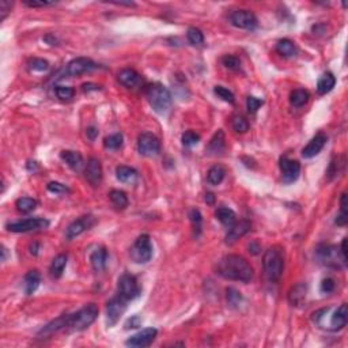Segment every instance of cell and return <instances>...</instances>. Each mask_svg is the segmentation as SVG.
<instances>
[{
    "label": "cell",
    "mask_w": 348,
    "mask_h": 348,
    "mask_svg": "<svg viewBox=\"0 0 348 348\" xmlns=\"http://www.w3.org/2000/svg\"><path fill=\"white\" fill-rule=\"evenodd\" d=\"M216 274L226 280L249 283L253 279V268L242 256L228 254L222 257L216 266Z\"/></svg>",
    "instance_id": "6da1fadb"
},
{
    "label": "cell",
    "mask_w": 348,
    "mask_h": 348,
    "mask_svg": "<svg viewBox=\"0 0 348 348\" xmlns=\"http://www.w3.org/2000/svg\"><path fill=\"white\" fill-rule=\"evenodd\" d=\"M262 266L266 279L272 283L280 280L284 270V252L280 246L268 248L262 257Z\"/></svg>",
    "instance_id": "7a4b0ae2"
},
{
    "label": "cell",
    "mask_w": 348,
    "mask_h": 348,
    "mask_svg": "<svg viewBox=\"0 0 348 348\" xmlns=\"http://www.w3.org/2000/svg\"><path fill=\"white\" fill-rule=\"evenodd\" d=\"M146 97L148 100V104L151 108L156 112L158 114H164L168 113L172 106V94L170 92L160 83H152L148 84L146 88Z\"/></svg>",
    "instance_id": "3957f363"
},
{
    "label": "cell",
    "mask_w": 348,
    "mask_h": 348,
    "mask_svg": "<svg viewBox=\"0 0 348 348\" xmlns=\"http://www.w3.org/2000/svg\"><path fill=\"white\" fill-rule=\"evenodd\" d=\"M98 306L96 304H84L82 309L78 310L76 313L70 314V321H68V328L74 330H83L88 328L90 325L97 320L98 317Z\"/></svg>",
    "instance_id": "277c9868"
},
{
    "label": "cell",
    "mask_w": 348,
    "mask_h": 348,
    "mask_svg": "<svg viewBox=\"0 0 348 348\" xmlns=\"http://www.w3.org/2000/svg\"><path fill=\"white\" fill-rule=\"evenodd\" d=\"M316 258L322 266L336 268V270L347 264V261L344 260L342 253H340V249L334 245H320V246H317Z\"/></svg>",
    "instance_id": "5b68a950"
},
{
    "label": "cell",
    "mask_w": 348,
    "mask_h": 348,
    "mask_svg": "<svg viewBox=\"0 0 348 348\" xmlns=\"http://www.w3.org/2000/svg\"><path fill=\"white\" fill-rule=\"evenodd\" d=\"M152 254H154V250H152V245H151L150 236L142 234L140 237H138L134 246L130 249L132 260L138 264H146L152 258Z\"/></svg>",
    "instance_id": "8992f818"
},
{
    "label": "cell",
    "mask_w": 348,
    "mask_h": 348,
    "mask_svg": "<svg viewBox=\"0 0 348 348\" xmlns=\"http://www.w3.org/2000/svg\"><path fill=\"white\" fill-rule=\"evenodd\" d=\"M138 151H139V154L143 155V156H147V158H152V156L160 155V139L151 132H143L138 138Z\"/></svg>",
    "instance_id": "52a82bcc"
},
{
    "label": "cell",
    "mask_w": 348,
    "mask_h": 348,
    "mask_svg": "<svg viewBox=\"0 0 348 348\" xmlns=\"http://www.w3.org/2000/svg\"><path fill=\"white\" fill-rule=\"evenodd\" d=\"M48 226V219H44V218H29V219H24V220H18V222L7 223L6 228L11 232H36V230H41V228H46Z\"/></svg>",
    "instance_id": "ba28073f"
},
{
    "label": "cell",
    "mask_w": 348,
    "mask_h": 348,
    "mask_svg": "<svg viewBox=\"0 0 348 348\" xmlns=\"http://www.w3.org/2000/svg\"><path fill=\"white\" fill-rule=\"evenodd\" d=\"M118 295L124 300H132L140 295V287L136 278L130 274H124L118 279Z\"/></svg>",
    "instance_id": "9c48e42d"
},
{
    "label": "cell",
    "mask_w": 348,
    "mask_h": 348,
    "mask_svg": "<svg viewBox=\"0 0 348 348\" xmlns=\"http://www.w3.org/2000/svg\"><path fill=\"white\" fill-rule=\"evenodd\" d=\"M126 302L128 300H124L122 296L117 294L116 296H113L106 306V324L108 326H113L118 322V320L121 318V316L124 314V312L126 310Z\"/></svg>",
    "instance_id": "30bf717a"
},
{
    "label": "cell",
    "mask_w": 348,
    "mask_h": 348,
    "mask_svg": "<svg viewBox=\"0 0 348 348\" xmlns=\"http://www.w3.org/2000/svg\"><path fill=\"white\" fill-rule=\"evenodd\" d=\"M230 22L238 29L253 30L257 26L256 15L249 10H237L230 15Z\"/></svg>",
    "instance_id": "8fae6325"
},
{
    "label": "cell",
    "mask_w": 348,
    "mask_h": 348,
    "mask_svg": "<svg viewBox=\"0 0 348 348\" xmlns=\"http://www.w3.org/2000/svg\"><path fill=\"white\" fill-rule=\"evenodd\" d=\"M279 166H280L282 180L284 184H291L298 180L300 173V164L298 160H290L288 156H282Z\"/></svg>",
    "instance_id": "7c38bea8"
},
{
    "label": "cell",
    "mask_w": 348,
    "mask_h": 348,
    "mask_svg": "<svg viewBox=\"0 0 348 348\" xmlns=\"http://www.w3.org/2000/svg\"><path fill=\"white\" fill-rule=\"evenodd\" d=\"M156 334H158V330L155 328L142 329L138 334L130 336V338L126 340V346L132 348L148 347L150 344H152V342H154L155 338H156Z\"/></svg>",
    "instance_id": "4fadbf2b"
},
{
    "label": "cell",
    "mask_w": 348,
    "mask_h": 348,
    "mask_svg": "<svg viewBox=\"0 0 348 348\" xmlns=\"http://www.w3.org/2000/svg\"><path fill=\"white\" fill-rule=\"evenodd\" d=\"M97 68V64L94 63L92 60L87 58H74L72 62H70L66 68V75L67 76H79L83 74L90 72L92 70Z\"/></svg>",
    "instance_id": "5bb4252c"
},
{
    "label": "cell",
    "mask_w": 348,
    "mask_h": 348,
    "mask_svg": "<svg viewBox=\"0 0 348 348\" xmlns=\"http://www.w3.org/2000/svg\"><path fill=\"white\" fill-rule=\"evenodd\" d=\"M94 223H96V219L92 216H90V215L79 218V219L74 220V222L68 226L67 232H66V237H67V240H72V238L80 236L83 232L88 230Z\"/></svg>",
    "instance_id": "9a60e30c"
},
{
    "label": "cell",
    "mask_w": 348,
    "mask_h": 348,
    "mask_svg": "<svg viewBox=\"0 0 348 348\" xmlns=\"http://www.w3.org/2000/svg\"><path fill=\"white\" fill-rule=\"evenodd\" d=\"M328 142V138L324 134H317V135L312 139V140L308 143V146L302 150V156L306 158V160H310L316 155H318L321 152V150L324 148L325 144Z\"/></svg>",
    "instance_id": "2e32d148"
},
{
    "label": "cell",
    "mask_w": 348,
    "mask_h": 348,
    "mask_svg": "<svg viewBox=\"0 0 348 348\" xmlns=\"http://www.w3.org/2000/svg\"><path fill=\"white\" fill-rule=\"evenodd\" d=\"M84 173H86V180L92 186H100L102 181V166L97 158L92 156L88 160Z\"/></svg>",
    "instance_id": "e0dca14e"
},
{
    "label": "cell",
    "mask_w": 348,
    "mask_h": 348,
    "mask_svg": "<svg viewBox=\"0 0 348 348\" xmlns=\"http://www.w3.org/2000/svg\"><path fill=\"white\" fill-rule=\"evenodd\" d=\"M249 232H250V223L248 220L236 222L232 228H228V232L226 236V244L228 245H234L240 238L244 237Z\"/></svg>",
    "instance_id": "ac0fdd59"
},
{
    "label": "cell",
    "mask_w": 348,
    "mask_h": 348,
    "mask_svg": "<svg viewBox=\"0 0 348 348\" xmlns=\"http://www.w3.org/2000/svg\"><path fill=\"white\" fill-rule=\"evenodd\" d=\"M348 321V309L347 304H343L338 306V309L334 310V313L330 316V321H329V329L330 330H340L347 325Z\"/></svg>",
    "instance_id": "d6986e66"
},
{
    "label": "cell",
    "mask_w": 348,
    "mask_h": 348,
    "mask_svg": "<svg viewBox=\"0 0 348 348\" xmlns=\"http://www.w3.org/2000/svg\"><path fill=\"white\" fill-rule=\"evenodd\" d=\"M68 321H70V314H64L62 316V317H58V318L54 320V321H50L49 324H46L45 326H44L41 330L38 332V336H50V334H56V332H58V330H62V329H66L68 328Z\"/></svg>",
    "instance_id": "ffe728a7"
},
{
    "label": "cell",
    "mask_w": 348,
    "mask_h": 348,
    "mask_svg": "<svg viewBox=\"0 0 348 348\" xmlns=\"http://www.w3.org/2000/svg\"><path fill=\"white\" fill-rule=\"evenodd\" d=\"M118 82L122 84V86L128 87V88H134L135 86L139 84L140 82V75L136 72L135 70L132 68H126V70H121L118 75Z\"/></svg>",
    "instance_id": "44dd1931"
},
{
    "label": "cell",
    "mask_w": 348,
    "mask_h": 348,
    "mask_svg": "<svg viewBox=\"0 0 348 348\" xmlns=\"http://www.w3.org/2000/svg\"><path fill=\"white\" fill-rule=\"evenodd\" d=\"M116 177L120 182H124V184H135L139 178V174L134 168L121 164L116 168Z\"/></svg>",
    "instance_id": "7402d4cb"
},
{
    "label": "cell",
    "mask_w": 348,
    "mask_h": 348,
    "mask_svg": "<svg viewBox=\"0 0 348 348\" xmlns=\"http://www.w3.org/2000/svg\"><path fill=\"white\" fill-rule=\"evenodd\" d=\"M40 283H41V275H40V272L37 270L28 272L24 279V287L26 295L34 294L40 287Z\"/></svg>",
    "instance_id": "603a6c76"
},
{
    "label": "cell",
    "mask_w": 348,
    "mask_h": 348,
    "mask_svg": "<svg viewBox=\"0 0 348 348\" xmlns=\"http://www.w3.org/2000/svg\"><path fill=\"white\" fill-rule=\"evenodd\" d=\"M60 156H62V160H63L71 169L75 170V172H79V170L83 168V164H83V156L79 154L78 151H62Z\"/></svg>",
    "instance_id": "cb8c5ba5"
},
{
    "label": "cell",
    "mask_w": 348,
    "mask_h": 348,
    "mask_svg": "<svg viewBox=\"0 0 348 348\" xmlns=\"http://www.w3.org/2000/svg\"><path fill=\"white\" fill-rule=\"evenodd\" d=\"M108 261V250L105 248H98L96 250L92 252V256H90V262H92V266L94 271L101 272L105 270Z\"/></svg>",
    "instance_id": "d4e9b609"
},
{
    "label": "cell",
    "mask_w": 348,
    "mask_h": 348,
    "mask_svg": "<svg viewBox=\"0 0 348 348\" xmlns=\"http://www.w3.org/2000/svg\"><path fill=\"white\" fill-rule=\"evenodd\" d=\"M306 292H308V286L306 283H298L294 286L288 292V302L292 306H300L306 298Z\"/></svg>",
    "instance_id": "484cf974"
},
{
    "label": "cell",
    "mask_w": 348,
    "mask_h": 348,
    "mask_svg": "<svg viewBox=\"0 0 348 348\" xmlns=\"http://www.w3.org/2000/svg\"><path fill=\"white\" fill-rule=\"evenodd\" d=\"M215 216L226 228H232V224L237 222V215H236V212L232 211V208L219 207L216 210V212H215Z\"/></svg>",
    "instance_id": "4316f807"
},
{
    "label": "cell",
    "mask_w": 348,
    "mask_h": 348,
    "mask_svg": "<svg viewBox=\"0 0 348 348\" xmlns=\"http://www.w3.org/2000/svg\"><path fill=\"white\" fill-rule=\"evenodd\" d=\"M226 147V139H224V132L222 130H219L212 136V139L210 140L207 151L210 154H220Z\"/></svg>",
    "instance_id": "83f0119b"
},
{
    "label": "cell",
    "mask_w": 348,
    "mask_h": 348,
    "mask_svg": "<svg viewBox=\"0 0 348 348\" xmlns=\"http://www.w3.org/2000/svg\"><path fill=\"white\" fill-rule=\"evenodd\" d=\"M67 254H58V256L54 257L52 264H50V268H49V274L54 279L62 278L64 270H66V266H67Z\"/></svg>",
    "instance_id": "f1b7e54d"
},
{
    "label": "cell",
    "mask_w": 348,
    "mask_h": 348,
    "mask_svg": "<svg viewBox=\"0 0 348 348\" xmlns=\"http://www.w3.org/2000/svg\"><path fill=\"white\" fill-rule=\"evenodd\" d=\"M276 50H278V54L284 56V58H294L298 54L295 44L288 38L279 40L276 44Z\"/></svg>",
    "instance_id": "f546056e"
},
{
    "label": "cell",
    "mask_w": 348,
    "mask_h": 348,
    "mask_svg": "<svg viewBox=\"0 0 348 348\" xmlns=\"http://www.w3.org/2000/svg\"><path fill=\"white\" fill-rule=\"evenodd\" d=\"M334 84H336V78L334 76V74L325 72L317 82V92L321 96H324L334 88Z\"/></svg>",
    "instance_id": "4dcf8cb0"
},
{
    "label": "cell",
    "mask_w": 348,
    "mask_h": 348,
    "mask_svg": "<svg viewBox=\"0 0 348 348\" xmlns=\"http://www.w3.org/2000/svg\"><path fill=\"white\" fill-rule=\"evenodd\" d=\"M310 94L308 90L304 88H296L290 94V102L294 108H302L309 102Z\"/></svg>",
    "instance_id": "1f68e13d"
},
{
    "label": "cell",
    "mask_w": 348,
    "mask_h": 348,
    "mask_svg": "<svg viewBox=\"0 0 348 348\" xmlns=\"http://www.w3.org/2000/svg\"><path fill=\"white\" fill-rule=\"evenodd\" d=\"M224 176H226V170H224V168L220 166V164H215V166H212L211 169L208 170V173H207L208 184L219 185L223 181V178H224Z\"/></svg>",
    "instance_id": "d6a6232c"
},
{
    "label": "cell",
    "mask_w": 348,
    "mask_h": 348,
    "mask_svg": "<svg viewBox=\"0 0 348 348\" xmlns=\"http://www.w3.org/2000/svg\"><path fill=\"white\" fill-rule=\"evenodd\" d=\"M15 207L20 212L29 214L36 210L37 207V200H34L32 198H20L15 202Z\"/></svg>",
    "instance_id": "836d02e7"
},
{
    "label": "cell",
    "mask_w": 348,
    "mask_h": 348,
    "mask_svg": "<svg viewBox=\"0 0 348 348\" xmlns=\"http://www.w3.org/2000/svg\"><path fill=\"white\" fill-rule=\"evenodd\" d=\"M109 198H110L112 203L114 204L117 208L124 210V208L128 207V198H126V194L122 190L113 189V190H110V194H109Z\"/></svg>",
    "instance_id": "e575fe53"
},
{
    "label": "cell",
    "mask_w": 348,
    "mask_h": 348,
    "mask_svg": "<svg viewBox=\"0 0 348 348\" xmlns=\"http://www.w3.org/2000/svg\"><path fill=\"white\" fill-rule=\"evenodd\" d=\"M189 218H190V222L194 224V236L198 237L202 234V228H203V216L198 210L194 208L190 214H189Z\"/></svg>",
    "instance_id": "d590c367"
},
{
    "label": "cell",
    "mask_w": 348,
    "mask_h": 348,
    "mask_svg": "<svg viewBox=\"0 0 348 348\" xmlns=\"http://www.w3.org/2000/svg\"><path fill=\"white\" fill-rule=\"evenodd\" d=\"M186 38L192 45L198 46L204 42V34L202 33V30L196 29V28H189L188 33H186Z\"/></svg>",
    "instance_id": "8d00e7d4"
},
{
    "label": "cell",
    "mask_w": 348,
    "mask_h": 348,
    "mask_svg": "<svg viewBox=\"0 0 348 348\" xmlns=\"http://www.w3.org/2000/svg\"><path fill=\"white\" fill-rule=\"evenodd\" d=\"M122 142H124V138H122L121 134H113V135L108 136L104 144L109 150H118L122 146Z\"/></svg>",
    "instance_id": "74e56055"
},
{
    "label": "cell",
    "mask_w": 348,
    "mask_h": 348,
    "mask_svg": "<svg viewBox=\"0 0 348 348\" xmlns=\"http://www.w3.org/2000/svg\"><path fill=\"white\" fill-rule=\"evenodd\" d=\"M232 130L238 132V134H245L248 130H249V122L245 117L242 116H236L232 121Z\"/></svg>",
    "instance_id": "f35d334b"
},
{
    "label": "cell",
    "mask_w": 348,
    "mask_h": 348,
    "mask_svg": "<svg viewBox=\"0 0 348 348\" xmlns=\"http://www.w3.org/2000/svg\"><path fill=\"white\" fill-rule=\"evenodd\" d=\"M182 144L185 146V147H194V146H196L200 142V135L198 134H196L194 130H186L184 135H182Z\"/></svg>",
    "instance_id": "ab89813d"
},
{
    "label": "cell",
    "mask_w": 348,
    "mask_h": 348,
    "mask_svg": "<svg viewBox=\"0 0 348 348\" xmlns=\"http://www.w3.org/2000/svg\"><path fill=\"white\" fill-rule=\"evenodd\" d=\"M214 92H215V94H216L218 97L220 98V100L228 102V104H234V101H236L234 94H232V92H230L228 88H226V87L215 86V88H214Z\"/></svg>",
    "instance_id": "60d3db41"
},
{
    "label": "cell",
    "mask_w": 348,
    "mask_h": 348,
    "mask_svg": "<svg viewBox=\"0 0 348 348\" xmlns=\"http://www.w3.org/2000/svg\"><path fill=\"white\" fill-rule=\"evenodd\" d=\"M29 68L32 70V71L44 72V71H46V70L49 68V63L46 62V60H44V58H34L29 62Z\"/></svg>",
    "instance_id": "b9f144b4"
},
{
    "label": "cell",
    "mask_w": 348,
    "mask_h": 348,
    "mask_svg": "<svg viewBox=\"0 0 348 348\" xmlns=\"http://www.w3.org/2000/svg\"><path fill=\"white\" fill-rule=\"evenodd\" d=\"M223 66L228 70H232V71H238L241 68V62L237 56H232V54H228L222 58Z\"/></svg>",
    "instance_id": "7bdbcfd3"
},
{
    "label": "cell",
    "mask_w": 348,
    "mask_h": 348,
    "mask_svg": "<svg viewBox=\"0 0 348 348\" xmlns=\"http://www.w3.org/2000/svg\"><path fill=\"white\" fill-rule=\"evenodd\" d=\"M54 92L60 100H71L75 96V90L70 86H56Z\"/></svg>",
    "instance_id": "ee69618b"
},
{
    "label": "cell",
    "mask_w": 348,
    "mask_h": 348,
    "mask_svg": "<svg viewBox=\"0 0 348 348\" xmlns=\"http://www.w3.org/2000/svg\"><path fill=\"white\" fill-rule=\"evenodd\" d=\"M242 300V295L241 292H238L236 288H232V287H228V302L230 306H232V308H236V306H238V304H241Z\"/></svg>",
    "instance_id": "f6af8a7d"
},
{
    "label": "cell",
    "mask_w": 348,
    "mask_h": 348,
    "mask_svg": "<svg viewBox=\"0 0 348 348\" xmlns=\"http://www.w3.org/2000/svg\"><path fill=\"white\" fill-rule=\"evenodd\" d=\"M262 104H264V101H262V100L250 96V97H248V100H246L248 110L250 112V113H256V112L260 109V106L262 105Z\"/></svg>",
    "instance_id": "bcb514c9"
},
{
    "label": "cell",
    "mask_w": 348,
    "mask_h": 348,
    "mask_svg": "<svg viewBox=\"0 0 348 348\" xmlns=\"http://www.w3.org/2000/svg\"><path fill=\"white\" fill-rule=\"evenodd\" d=\"M12 2L10 0H0V20H3L7 18V15L10 14L11 8H12Z\"/></svg>",
    "instance_id": "7dc6e473"
},
{
    "label": "cell",
    "mask_w": 348,
    "mask_h": 348,
    "mask_svg": "<svg viewBox=\"0 0 348 348\" xmlns=\"http://www.w3.org/2000/svg\"><path fill=\"white\" fill-rule=\"evenodd\" d=\"M46 188H48L49 192H52V194H67V192H70V189L66 186V185L60 184V182H49L48 185H46Z\"/></svg>",
    "instance_id": "c3c4849f"
},
{
    "label": "cell",
    "mask_w": 348,
    "mask_h": 348,
    "mask_svg": "<svg viewBox=\"0 0 348 348\" xmlns=\"http://www.w3.org/2000/svg\"><path fill=\"white\" fill-rule=\"evenodd\" d=\"M334 287H336V283H334V279H330V278H326V279H324L322 283H321V291H322L324 294L332 292V291L334 290Z\"/></svg>",
    "instance_id": "681fc988"
},
{
    "label": "cell",
    "mask_w": 348,
    "mask_h": 348,
    "mask_svg": "<svg viewBox=\"0 0 348 348\" xmlns=\"http://www.w3.org/2000/svg\"><path fill=\"white\" fill-rule=\"evenodd\" d=\"M348 222V211H340L336 219H334V223L338 226H346Z\"/></svg>",
    "instance_id": "f907efd6"
},
{
    "label": "cell",
    "mask_w": 348,
    "mask_h": 348,
    "mask_svg": "<svg viewBox=\"0 0 348 348\" xmlns=\"http://www.w3.org/2000/svg\"><path fill=\"white\" fill-rule=\"evenodd\" d=\"M138 326H140V318H139L138 316H134V317H130V318L126 321V329L138 328Z\"/></svg>",
    "instance_id": "816d5d0a"
},
{
    "label": "cell",
    "mask_w": 348,
    "mask_h": 348,
    "mask_svg": "<svg viewBox=\"0 0 348 348\" xmlns=\"http://www.w3.org/2000/svg\"><path fill=\"white\" fill-rule=\"evenodd\" d=\"M24 6H28V7H44V6H49L52 4V3H49V2H29V0H24Z\"/></svg>",
    "instance_id": "f5cc1de1"
},
{
    "label": "cell",
    "mask_w": 348,
    "mask_h": 348,
    "mask_svg": "<svg viewBox=\"0 0 348 348\" xmlns=\"http://www.w3.org/2000/svg\"><path fill=\"white\" fill-rule=\"evenodd\" d=\"M86 135L90 140H96V138L98 136V130L96 126H90L86 130Z\"/></svg>",
    "instance_id": "db71d44e"
},
{
    "label": "cell",
    "mask_w": 348,
    "mask_h": 348,
    "mask_svg": "<svg viewBox=\"0 0 348 348\" xmlns=\"http://www.w3.org/2000/svg\"><path fill=\"white\" fill-rule=\"evenodd\" d=\"M340 253H342V256H343L344 260L347 261V238H344L343 241H342V246H340Z\"/></svg>",
    "instance_id": "11a10c76"
},
{
    "label": "cell",
    "mask_w": 348,
    "mask_h": 348,
    "mask_svg": "<svg viewBox=\"0 0 348 348\" xmlns=\"http://www.w3.org/2000/svg\"><path fill=\"white\" fill-rule=\"evenodd\" d=\"M92 90H100V86L97 84H92V83H84L83 84V92H92Z\"/></svg>",
    "instance_id": "9f6ffc18"
},
{
    "label": "cell",
    "mask_w": 348,
    "mask_h": 348,
    "mask_svg": "<svg viewBox=\"0 0 348 348\" xmlns=\"http://www.w3.org/2000/svg\"><path fill=\"white\" fill-rule=\"evenodd\" d=\"M258 250H260V245H258V244H256V242H252L250 245H249V252H250V253H253V254H257V253H258Z\"/></svg>",
    "instance_id": "6f0895ef"
},
{
    "label": "cell",
    "mask_w": 348,
    "mask_h": 348,
    "mask_svg": "<svg viewBox=\"0 0 348 348\" xmlns=\"http://www.w3.org/2000/svg\"><path fill=\"white\" fill-rule=\"evenodd\" d=\"M206 203L210 204V206H212V204L215 203V194H206Z\"/></svg>",
    "instance_id": "680465c9"
},
{
    "label": "cell",
    "mask_w": 348,
    "mask_h": 348,
    "mask_svg": "<svg viewBox=\"0 0 348 348\" xmlns=\"http://www.w3.org/2000/svg\"><path fill=\"white\" fill-rule=\"evenodd\" d=\"M30 253H32L33 256H37V254H38V244H37V242H34L33 245L30 246Z\"/></svg>",
    "instance_id": "91938a15"
},
{
    "label": "cell",
    "mask_w": 348,
    "mask_h": 348,
    "mask_svg": "<svg viewBox=\"0 0 348 348\" xmlns=\"http://www.w3.org/2000/svg\"><path fill=\"white\" fill-rule=\"evenodd\" d=\"M6 258H7V249L2 246V261H6Z\"/></svg>",
    "instance_id": "94428289"
}]
</instances>
